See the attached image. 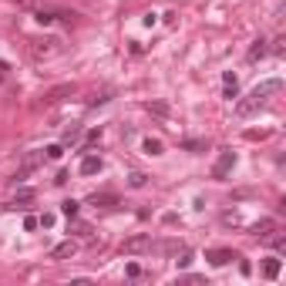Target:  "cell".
I'll use <instances>...</instances> for the list:
<instances>
[{
	"instance_id": "cell-1",
	"label": "cell",
	"mask_w": 286,
	"mask_h": 286,
	"mask_svg": "<svg viewBox=\"0 0 286 286\" xmlns=\"http://www.w3.org/2000/svg\"><path fill=\"white\" fill-rule=\"evenodd\" d=\"M279 91H283V81H276V78H270V81L256 84V88L236 105V114H239V118H249V114H256L263 105H266V101L273 98V94H279Z\"/></svg>"
},
{
	"instance_id": "cell-2",
	"label": "cell",
	"mask_w": 286,
	"mask_h": 286,
	"mask_svg": "<svg viewBox=\"0 0 286 286\" xmlns=\"http://www.w3.org/2000/svg\"><path fill=\"white\" fill-rule=\"evenodd\" d=\"M64 51V44L57 41V37H31V54L34 61H51Z\"/></svg>"
},
{
	"instance_id": "cell-3",
	"label": "cell",
	"mask_w": 286,
	"mask_h": 286,
	"mask_svg": "<svg viewBox=\"0 0 286 286\" xmlns=\"http://www.w3.org/2000/svg\"><path fill=\"white\" fill-rule=\"evenodd\" d=\"M148 249H152V236H148V232H135V236H128L122 243V253H128V256L148 253Z\"/></svg>"
},
{
	"instance_id": "cell-4",
	"label": "cell",
	"mask_w": 286,
	"mask_h": 286,
	"mask_svg": "<svg viewBox=\"0 0 286 286\" xmlns=\"http://www.w3.org/2000/svg\"><path fill=\"white\" fill-rule=\"evenodd\" d=\"M41 162H44V152H41V148H34V152H27V155L20 158V169H17L14 182H24V179H27V175H31V172L37 169Z\"/></svg>"
},
{
	"instance_id": "cell-5",
	"label": "cell",
	"mask_w": 286,
	"mask_h": 286,
	"mask_svg": "<svg viewBox=\"0 0 286 286\" xmlns=\"http://www.w3.org/2000/svg\"><path fill=\"white\" fill-rule=\"evenodd\" d=\"M74 253H78V243H74V239H64V243H57L54 249H51V259H54V263H64V259H71Z\"/></svg>"
},
{
	"instance_id": "cell-6",
	"label": "cell",
	"mask_w": 286,
	"mask_h": 286,
	"mask_svg": "<svg viewBox=\"0 0 286 286\" xmlns=\"http://www.w3.org/2000/svg\"><path fill=\"white\" fill-rule=\"evenodd\" d=\"M276 219H270V216H263L259 222H253V226H249V232H253V236H259V239H270L273 232H276Z\"/></svg>"
},
{
	"instance_id": "cell-7",
	"label": "cell",
	"mask_w": 286,
	"mask_h": 286,
	"mask_svg": "<svg viewBox=\"0 0 286 286\" xmlns=\"http://www.w3.org/2000/svg\"><path fill=\"white\" fill-rule=\"evenodd\" d=\"M205 259L212 263V266H226V263L239 259V256L232 253V249H209V253H205Z\"/></svg>"
},
{
	"instance_id": "cell-8",
	"label": "cell",
	"mask_w": 286,
	"mask_h": 286,
	"mask_svg": "<svg viewBox=\"0 0 286 286\" xmlns=\"http://www.w3.org/2000/svg\"><path fill=\"white\" fill-rule=\"evenodd\" d=\"M67 94H74V84H57V88H51L47 94H44V105H54V101H64Z\"/></svg>"
},
{
	"instance_id": "cell-9",
	"label": "cell",
	"mask_w": 286,
	"mask_h": 286,
	"mask_svg": "<svg viewBox=\"0 0 286 286\" xmlns=\"http://www.w3.org/2000/svg\"><path fill=\"white\" fill-rule=\"evenodd\" d=\"M232 165H236V155H232V152H222V155H219V162L212 165V175H216V179H222V175H226V172L232 169Z\"/></svg>"
},
{
	"instance_id": "cell-10",
	"label": "cell",
	"mask_w": 286,
	"mask_h": 286,
	"mask_svg": "<svg viewBox=\"0 0 286 286\" xmlns=\"http://www.w3.org/2000/svg\"><path fill=\"white\" fill-rule=\"evenodd\" d=\"M101 169H105V162H101L98 155H84V162H81V175H98Z\"/></svg>"
},
{
	"instance_id": "cell-11",
	"label": "cell",
	"mask_w": 286,
	"mask_h": 286,
	"mask_svg": "<svg viewBox=\"0 0 286 286\" xmlns=\"http://www.w3.org/2000/svg\"><path fill=\"white\" fill-rule=\"evenodd\" d=\"M88 205H101V209H111V205H118V199H114L111 192H94V196H88Z\"/></svg>"
},
{
	"instance_id": "cell-12",
	"label": "cell",
	"mask_w": 286,
	"mask_h": 286,
	"mask_svg": "<svg viewBox=\"0 0 286 286\" xmlns=\"http://www.w3.org/2000/svg\"><path fill=\"white\" fill-rule=\"evenodd\" d=\"M27 202H34V192L31 188H20V192L7 202V209H27Z\"/></svg>"
},
{
	"instance_id": "cell-13",
	"label": "cell",
	"mask_w": 286,
	"mask_h": 286,
	"mask_svg": "<svg viewBox=\"0 0 286 286\" xmlns=\"http://www.w3.org/2000/svg\"><path fill=\"white\" fill-rule=\"evenodd\" d=\"M266 54H270V47H266V41H263V37H259V41H256L253 47H249V54H246V61H249V64H256V61H263V57H266Z\"/></svg>"
},
{
	"instance_id": "cell-14",
	"label": "cell",
	"mask_w": 286,
	"mask_h": 286,
	"mask_svg": "<svg viewBox=\"0 0 286 286\" xmlns=\"http://www.w3.org/2000/svg\"><path fill=\"white\" fill-rule=\"evenodd\" d=\"M222 84H226V91H222V98H229V101H232V98H236V91H239L236 74H232V71H226V74H222Z\"/></svg>"
},
{
	"instance_id": "cell-15",
	"label": "cell",
	"mask_w": 286,
	"mask_h": 286,
	"mask_svg": "<svg viewBox=\"0 0 286 286\" xmlns=\"http://www.w3.org/2000/svg\"><path fill=\"white\" fill-rule=\"evenodd\" d=\"M279 266H283V263H279L276 256H273V259H266V263H263V276H266V279H276V276H279Z\"/></svg>"
},
{
	"instance_id": "cell-16",
	"label": "cell",
	"mask_w": 286,
	"mask_h": 286,
	"mask_svg": "<svg viewBox=\"0 0 286 286\" xmlns=\"http://www.w3.org/2000/svg\"><path fill=\"white\" fill-rule=\"evenodd\" d=\"M148 152V155H162V141L158 138H145V145H141Z\"/></svg>"
},
{
	"instance_id": "cell-17",
	"label": "cell",
	"mask_w": 286,
	"mask_h": 286,
	"mask_svg": "<svg viewBox=\"0 0 286 286\" xmlns=\"http://www.w3.org/2000/svg\"><path fill=\"white\" fill-rule=\"evenodd\" d=\"M78 209H81V205L74 202V199H67V202H61V212H64L67 219H74V216H78Z\"/></svg>"
},
{
	"instance_id": "cell-18",
	"label": "cell",
	"mask_w": 286,
	"mask_h": 286,
	"mask_svg": "<svg viewBox=\"0 0 286 286\" xmlns=\"http://www.w3.org/2000/svg\"><path fill=\"white\" fill-rule=\"evenodd\" d=\"M128 182H131V188H141V185L148 182V175H145V172H131V175H128Z\"/></svg>"
},
{
	"instance_id": "cell-19",
	"label": "cell",
	"mask_w": 286,
	"mask_h": 286,
	"mask_svg": "<svg viewBox=\"0 0 286 286\" xmlns=\"http://www.w3.org/2000/svg\"><path fill=\"white\" fill-rule=\"evenodd\" d=\"M270 243H273V249H276V253H283V249H286V236H279V229L270 236Z\"/></svg>"
},
{
	"instance_id": "cell-20",
	"label": "cell",
	"mask_w": 286,
	"mask_h": 286,
	"mask_svg": "<svg viewBox=\"0 0 286 286\" xmlns=\"http://www.w3.org/2000/svg\"><path fill=\"white\" fill-rule=\"evenodd\" d=\"M78 138H81V128H78V125L64 131V145H74V141H78Z\"/></svg>"
},
{
	"instance_id": "cell-21",
	"label": "cell",
	"mask_w": 286,
	"mask_h": 286,
	"mask_svg": "<svg viewBox=\"0 0 286 286\" xmlns=\"http://www.w3.org/2000/svg\"><path fill=\"white\" fill-rule=\"evenodd\" d=\"M44 152H47V158H51V162H57V158L64 155V145H47Z\"/></svg>"
},
{
	"instance_id": "cell-22",
	"label": "cell",
	"mask_w": 286,
	"mask_h": 286,
	"mask_svg": "<svg viewBox=\"0 0 286 286\" xmlns=\"http://www.w3.org/2000/svg\"><path fill=\"white\" fill-rule=\"evenodd\" d=\"M182 148H188V152H205V141H199V138H188V141H182Z\"/></svg>"
},
{
	"instance_id": "cell-23",
	"label": "cell",
	"mask_w": 286,
	"mask_h": 286,
	"mask_svg": "<svg viewBox=\"0 0 286 286\" xmlns=\"http://www.w3.org/2000/svg\"><path fill=\"white\" fill-rule=\"evenodd\" d=\"M175 263H179L182 270H185L188 263H192V249H185V246H182V249H179V259H175Z\"/></svg>"
},
{
	"instance_id": "cell-24",
	"label": "cell",
	"mask_w": 286,
	"mask_h": 286,
	"mask_svg": "<svg viewBox=\"0 0 286 286\" xmlns=\"http://www.w3.org/2000/svg\"><path fill=\"white\" fill-rule=\"evenodd\" d=\"M148 111H155V114H169V105H165V101H155V105H148Z\"/></svg>"
},
{
	"instance_id": "cell-25",
	"label": "cell",
	"mask_w": 286,
	"mask_h": 286,
	"mask_svg": "<svg viewBox=\"0 0 286 286\" xmlns=\"http://www.w3.org/2000/svg\"><path fill=\"white\" fill-rule=\"evenodd\" d=\"M37 226H41V222H37V216H27V219H24V229H27V232H34Z\"/></svg>"
},
{
	"instance_id": "cell-26",
	"label": "cell",
	"mask_w": 286,
	"mask_h": 286,
	"mask_svg": "<svg viewBox=\"0 0 286 286\" xmlns=\"http://www.w3.org/2000/svg\"><path fill=\"white\" fill-rule=\"evenodd\" d=\"M37 222H41L44 229H51V226H54V216H51V212H44V216H41V219H37Z\"/></svg>"
},
{
	"instance_id": "cell-27",
	"label": "cell",
	"mask_w": 286,
	"mask_h": 286,
	"mask_svg": "<svg viewBox=\"0 0 286 286\" xmlns=\"http://www.w3.org/2000/svg\"><path fill=\"white\" fill-rule=\"evenodd\" d=\"M0 81H4V64H0Z\"/></svg>"
}]
</instances>
